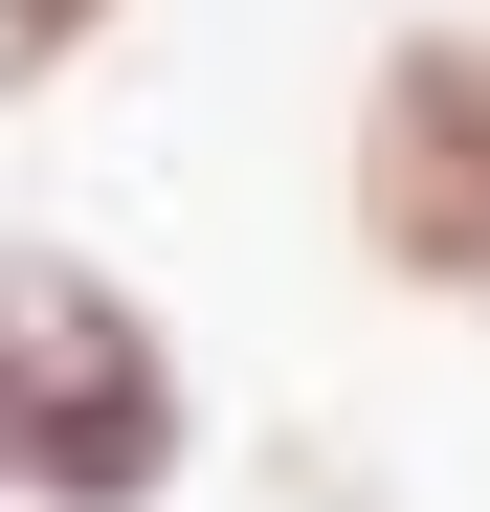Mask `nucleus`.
Segmentation results:
<instances>
[{"label":"nucleus","mask_w":490,"mask_h":512,"mask_svg":"<svg viewBox=\"0 0 490 512\" xmlns=\"http://www.w3.org/2000/svg\"><path fill=\"white\" fill-rule=\"evenodd\" d=\"M335 245L379 312L490 334V0H401L335 90Z\"/></svg>","instance_id":"obj_2"},{"label":"nucleus","mask_w":490,"mask_h":512,"mask_svg":"<svg viewBox=\"0 0 490 512\" xmlns=\"http://www.w3.org/2000/svg\"><path fill=\"white\" fill-rule=\"evenodd\" d=\"M112 45H134V0H0V112H45V90H90Z\"/></svg>","instance_id":"obj_3"},{"label":"nucleus","mask_w":490,"mask_h":512,"mask_svg":"<svg viewBox=\"0 0 490 512\" xmlns=\"http://www.w3.org/2000/svg\"><path fill=\"white\" fill-rule=\"evenodd\" d=\"M201 490V357L112 245L0 223V512H179Z\"/></svg>","instance_id":"obj_1"}]
</instances>
